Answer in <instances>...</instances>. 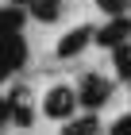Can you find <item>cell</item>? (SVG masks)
I'll list each match as a JSON object with an SVG mask.
<instances>
[{
	"instance_id": "cell-1",
	"label": "cell",
	"mask_w": 131,
	"mask_h": 135,
	"mask_svg": "<svg viewBox=\"0 0 131 135\" xmlns=\"http://www.w3.org/2000/svg\"><path fill=\"white\" fill-rule=\"evenodd\" d=\"M23 62H27V42H23V35H20V31L0 35V81L12 77Z\"/></svg>"
},
{
	"instance_id": "cell-2",
	"label": "cell",
	"mask_w": 131,
	"mask_h": 135,
	"mask_svg": "<svg viewBox=\"0 0 131 135\" xmlns=\"http://www.w3.org/2000/svg\"><path fill=\"white\" fill-rule=\"evenodd\" d=\"M108 97H112V81H108V77H100V73L81 77V85H77V104H85V108H100V104H108Z\"/></svg>"
},
{
	"instance_id": "cell-3",
	"label": "cell",
	"mask_w": 131,
	"mask_h": 135,
	"mask_svg": "<svg viewBox=\"0 0 131 135\" xmlns=\"http://www.w3.org/2000/svg\"><path fill=\"white\" fill-rule=\"evenodd\" d=\"M73 108H77V93H73L70 85H54L46 100H42V112L50 116V120H70Z\"/></svg>"
},
{
	"instance_id": "cell-4",
	"label": "cell",
	"mask_w": 131,
	"mask_h": 135,
	"mask_svg": "<svg viewBox=\"0 0 131 135\" xmlns=\"http://www.w3.org/2000/svg\"><path fill=\"white\" fill-rule=\"evenodd\" d=\"M93 39L100 42V46H120V42L131 39V20L127 16H108V23H104L100 31H93Z\"/></svg>"
},
{
	"instance_id": "cell-5",
	"label": "cell",
	"mask_w": 131,
	"mask_h": 135,
	"mask_svg": "<svg viewBox=\"0 0 131 135\" xmlns=\"http://www.w3.org/2000/svg\"><path fill=\"white\" fill-rule=\"evenodd\" d=\"M4 108H8V124H16V127H31V93L27 89H16V93L4 100Z\"/></svg>"
},
{
	"instance_id": "cell-6",
	"label": "cell",
	"mask_w": 131,
	"mask_h": 135,
	"mask_svg": "<svg viewBox=\"0 0 131 135\" xmlns=\"http://www.w3.org/2000/svg\"><path fill=\"white\" fill-rule=\"evenodd\" d=\"M89 39H93V27H73V31H66L62 42H58V58H77V54L89 46Z\"/></svg>"
},
{
	"instance_id": "cell-7",
	"label": "cell",
	"mask_w": 131,
	"mask_h": 135,
	"mask_svg": "<svg viewBox=\"0 0 131 135\" xmlns=\"http://www.w3.org/2000/svg\"><path fill=\"white\" fill-rule=\"evenodd\" d=\"M23 20H27L23 4H4V8H0V35H8V31H23Z\"/></svg>"
},
{
	"instance_id": "cell-8",
	"label": "cell",
	"mask_w": 131,
	"mask_h": 135,
	"mask_svg": "<svg viewBox=\"0 0 131 135\" xmlns=\"http://www.w3.org/2000/svg\"><path fill=\"white\" fill-rule=\"evenodd\" d=\"M27 12H31L39 23H54L58 12H62V0H27Z\"/></svg>"
},
{
	"instance_id": "cell-9",
	"label": "cell",
	"mask_w": 131,
	"mask_h": 135,
	"mask_svg": "<svg viewBox=\"0 0 131 135\" xmlns=\"http://www.w3.org/2000/svg\"><path fill=\"white\" fill-rule=\"evenodd\" d=\"M62 135H100V120L96 116H77L73 124L62 127Z\"/></svg>"
},
{
	"instance_id": "cell-10",
	"label": "cell",
	"mask_w": 131,
	"mask_h": 135,
	"mask_svg": "<svg viewBox=\"0 0 131 135\" xmlns=\"http://www.w3.org/2000/svg\"><path fill=\"white\" fill-rule=\"evenodd\" d=\"M112 54H116V73L131 81V42H120V46H112Z\"/></svg>"
},
{
	"instance_id": "cell-11",
	"label": "cell",
	"mask_w": 131,
	"mask_h": 135,
	"mask_svg": "<svg viewBox=\"0 0 131 135\" xmlns=\"http://www.w3.org/2000/svg\"><path fill=\"white\" fill-rule=\"evenodd\" d=\"M127 4H131V0H96V8L108 12V16H123V12H127Z\"/></svg>"
},
{
	"instance_id": "cell-12",
	"label": "cell",
	"mask_w": 131,
	"mask_h": 135,
	"mask_svg": "<svg viewBox=\"0 0 131 135\" xmlns=\"http://www.w3.org/2000/svg\"><path fill=\"white\" fill-rule=\"evenodd\" d=\"M108 135H131V112H127V116H120V120L112 124V131H108Z\"/></svg>"
},
{
	"instance_id": "cell-13",
	"label": "cell",
	"mask_w": 131,
	"mask_h": 135,
	"mask_svg": "<svg viewBox=\"0 0 131 135\" xmlns=\"http://www.w3.org/2000/svg\"><path fill=\"white\" fill-rule=\"evenodd\" d=\"M8 124V108H4V97H0V127Z\"/></svg>"
},
{
	"instance_id": "cell-14",
	"label": "cell",
	"mask_w": 131,
	"mask_h": 135,
	"mask_svg": "<svg viewBox=\"0 0 131 135\" xmlns=\"http://www.w3.org/2000/svg\"><path fill=\"white\" fill-rule=\"evenodd\" d=\"M12 4H27V0H12Z\"/></svg>"
}]
</instances>
